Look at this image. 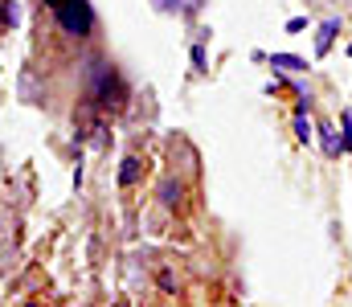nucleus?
I'll list each match as a JSON object with an SVG mask.
<instances>
[{"mask_svg":"<svg viewBox=\"0 0 352 307\" xmlns=\"http://www.w3.org/2000/svg\"><path fill=\"white\" fill-rule=\"evenodd\" d=\"M332 33H336V21H328V25H324V33H320V54H328V45H332Z\"/></svg>","mask_w":352,"mask_h":307,"instance_id":"nucleus-1","label":"nucleus"},{"mask_svg":"<svg viewBox=\"0 0 352 307\" xmlns=\"http://www.w3.org/2000/svg\"><path fill=\"white\" fill-rule=\"evenodd\" d=\"M274 66H283V70H303V62H299V58H283V54L274 58Z\"/></svg>","mask_w":352,"mask_h":307,"instance_id":"nucleus-2","label":"nucleus"},{"mask_svg":"<svg viewBox=\"0 0 352 307\" xmlns=\"http://www.w3.org/2000/svg\"><path fill=\"white\" fill-rule=\"evenodd\" d=\"M135 168H140V164H135V160H127V164H123V177H119V181H123V185H131V181H135Z\"/></svg>","mask_w":352,"mask_h":307,"instance_id":"nucleus-3","label":"nucleus"},{"mask_svg":"<svg viewBox=\"0 0 352 307\" xmlns=\"http://www.w3.org/2000/svg\"><path fill=\"white\" fill-rule=\"evenodd\" d=\"M295 131H299V139H303V144L311 139V127H307V119H299V123H295Z\"/></svg>","mask_w":352,"mask_h":307,"instance_id":"nucleus-4","label":"nucleus"},{"mask_svg":"<svg viewBox=\"0 0 352 307\" xmlns=\"http://www.w3.org/2000/svg\"><path fill=\"white\" fill-rule=\"evenodd\" d=\"M0 234H4V225H0Z\"/></svg>","mask_w":352,"mask_h":307,"instance_id":"nucleus-5","label":"nucleus"},{"mask_svg":"<svg viewBox=\"0 0 352 307\" xmlns=\"http://www.w3.org/2000/svg\"><path fill=\"white\" fill-rule=\"evenodd\" d=\"M349 54H352V49H349Z\"/></svg>","mask_w":352,"mask_h":307,"instance_id":"nucleus-6","label":"nucleus"}]
</instances>
